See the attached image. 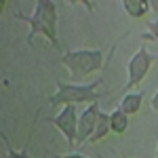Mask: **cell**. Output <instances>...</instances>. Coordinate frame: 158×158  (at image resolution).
I'll use <instances>...</instances> for the list:
<instances>
[{"label":"cell","instance_id":"1","mask_svg":"<svg viewBox=\"0 0 158 158\" xmlns=\"http://www.w3.org/2000/svg\"><path fill=\"white\" fill-rule=\"evenodd\" d=\"M17 17L27 21V25H30L27 42H32L40 34V36L47 38L51 44L57 47V6H55L53 0H36L32 15H21L19 13Z\"/></svg>","mask_w":158,"mask_h":158},{"label":"cell","instance_id":"2","mask_svg":"<svg viewBox=\"0 0 158 158\" xmlns=\"http://www.w3.org/2000/svg\"><path fill=\"white\" fill-rule=\"evenodd\" d=\"M63 65L70 70V80L74 85H80V80L89 76V74L97 72L103 65V55L101 51H93V49H80V51H68L63 53Z\"/></svg>","mask_w":158,"mask_h":158},{"label":"cell","instance_id":"3","mask_svg":"<svg viewBox=\"0 0 158 158\" xmlns=\"http://www.w3.org/2000/svg\"><path fill=\"white\" fill-rule=\"evenodd\" d=\"M101 80H95L91 85H74V82H59L57 93L51 95V106H76V103H95L99 101L97 85Z\"/></svg>","mask_w":158,"mask_h":158},{"label":"cell","instance_id":"4","mask_svg":"<svg viewBox=\"0 0 158 158\" xmlns=\"http://www.w3.org/2000/svg\"><path fill=\"white\" fill-rule=\"evenodd\" d=\"M150 68H152V55L148 53L146 47H139L137 53H135L133 57L129 59L127 63V91L129 89H133L137 86L143 78H146V74L150 72Z\"/></svg>","mask_w":158,"mask_h":158},{"label":"cell","instance_id":"5","mask_svg":"<svg viewBox=\"0 0 158 158\" xmlns=\"http://www.w3.org/2000/svg\"><path fill=\"white\" fill-rule=\"evenodd\" d=\"M49 122H53L59 133L68 139L70 146H76V137H78V114H76V106H63L57 116L49 118Z\"/></svg>","mask_w":158,"mask_h":158},{"label":"cell","instance_id":"6","mask_svg":"<svg viewBox=\"0 0 158 158\" xmlns=\"http://www.w3.org/2000/svg\"><path fill=\"white\" fill-rule=\"evenodd\" d=\"M99 101L95 103H89L80 116H78V137H76V143H85V141H91V137L95 133V127H97L99 120Z\"/></svg>","mask_w":158,"mask_h":158},{"label":"cell","instance_id":"7","mask_svg":"<svg viewBox=\"0 0 158 158\" xmlns=\"http://www.w3.org/2000/svg\"><path fill=\"white\" fill-rule=\"evenodd\" d=\"M122 9L127 11L129 17L141 19L150 13V2H146V0H122Z\"/></svg>","mask_w":158,"mask_h":158},{"label":"cell","instance_id":"8","mask_svg":"<svg viewBox=\"0 0 158 158\" xmlns=\"http://www.w3.org/2000/svg\"><path fill=\"white\" fill-rule=\"evenodd\" d=\"M127 127H129V116H127L120 108L110 112V129H112V133L122 135L127 131Z\"/></svg>","mask_w":158,"mask_h":158},{"label":"cell","instance_id":"9","mask_svg":"<svg viewBox=\"0 0 158 158\" xmlns=\"http://www.w3.org/2000/svg\"><path fill=\"white\" fill-rule=\"evenodd\" d=\"M120 110L129 116V114H137L141 110V93H127L120 101Z\"/></svg>","mask_w":158,"mask_h":158},{"label":"cell","instance_id":"10","mask_svg":"<svg viewBox=\"0 0 158 158\" xmlns=\"http://www.w3.org/2000/svg\"><path fill=\"white\" fill-rule=\"evenodd\" d=\"M110 131H112V129H110V114L99 112V120H97V127H95V133H93V137H91V143L101 141Z\"/></svg>","mask_w":158,"mask_h":158},{"label":"cell","instance_id":"11","mask_svg":"<svg viewBox=\"0 0 158 158\" xmlns=\"http://www.w3.org/2000/svg\"><path fill=\"white\" fill-rule=\"evenodd\" d=\"M6 158H27L25 152H15V150H9L6 152Z\"/></svg>","mask_w":158,"mask_h":158},{"label":"cell","instance_id":"12","mask_svg":"<svg viewBox=\"0 0 158 158\" xmlns=\"http://www.w3.org/2000/svg\"><path fill=\"white\" fill-rule=\"evenodd\" d=\"M148 27H150V32H152V36H154V38L158 40V21H154V23H150Z\"/></svg>","mask_w":158,"mask_h":158},{"label":"cell","instance_id":"13","mask_svg":"<svg viewBox=\"0 0 158 158\" xmlns=\"http://www.w3.org/2000/svg\"><path fill=\"white\" fill-rule=\"evenodd\" d=\"M152 110H156V112H158V91L154 93V97H152Z\"/></svg>","mask_w":158,"mask_h":158},{"label":"cell","instance_id":"14","mask_svg":"<svg viewBox=\"0 0 158 158\" xmlns=\"http://www.w3.org/2000/svg\"><path fill=\"white\" fill-rule=\"evenodd\" d=\"M55 158H86L82 154H63V156H55Z\"/></svg>","mask_w":158,"mask_h":158},{"label":"cell","instance_id":"15","mask_svg":"<svg viewBox=\"0 0 158 158\" xmlns=\"http://www.w3.org/2000/svg\"><path fill=\"white\" fill-rule=\"evenodd\" d=\"M156 158H158V148H156Z\"/></svg>","mask_w":158,"mask_h":158}]
</instances>
